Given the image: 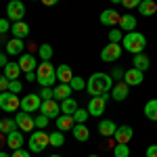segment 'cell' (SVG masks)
Listing matches in <instances>:
<instances>
[{"label":"cell","instance_id":"obj_1","mask_svg":"<svg viewBox=\"0 0 157 157\" xmlns=\"http://www.w3.org/2000/svg\"><path fill=\"white\" fill-rule=\"evenodd\" d=\"M113 84H115V82H113L111 75L97 71L86 80V90H88L90 97H103V94H109V92H111Z\"/></svg>","mask_w":157,"mask_h":157},{"label":"cell","instance_id":"obj_2","mask_svg":"<svg viewBox=\"0 0 157 157\" xmlns=\"http://www.w3.org/2000/svg\"><path fill=\"white\" fill-rule=\"evenodd\" d=\"M36 75H38V84L42 86V88H52V86L57 84V69L52 67V63L50 61H44V63H40L36 67Z\"/></svg>","mask_w":157,"mask_h":157},{"label":"cell","instance_id":"obj_3","mask_svg":"<svg viewBox=\"0 0 157 157\" xmlns=\"http://www.w3.org/2000/svg\"><path fill=\"white\" fill-rule=\"evenodd\" d=\"M147 46V38L140 32H128L124 36V50L132 52V55H140Z\"/></svg>","mask_w":157,"mask_h":157},{"label":"cell","instance_id":"obj_4","mask_svg":"<svg viewBox=\"0 0 157 157\" xmlns=\"http://www.w3.org/2000/svg\"><path fill=\"white\" fill-rule=\"evenodd\" d=\"M27 147H29V151H32V153H40V151H44L46 147H50L48 134L44 132V130H34V132L29 134Z\"/></svg>","mask_w":157,"mask_h":157},{"label":"cell","instance_id":"obj_5","mask_svg":"<svg viewBox=\"0 0 157 157\" xmlns=\"http://www.w3.org/2000/svg\"><path fill=\"white\" fill-rule=\"evenodd\" d=\"M17 109H21V98L17 97L15 92H11V90L0 92V111L13 113V111H17Z\"/></svg>","mask_w":157,"mask_h":157},{"label":"cell","instance_id":"obj_6","mask_svg":"<svg viewBox=\"0 0 157 157\" xmlns=\"http://www.w3.org/2000/svg\"><path fill=\"white\" fill-rule=\"evenodd\" d=\"M25 17V4L21 0H11L6 4V19L11 21H23Z\"/></svg>","mask_w":157,"mask_h":157},{"label":"cell","instance_id":"obj_7","mask_svg":"<svg viewBox=\"0 0 157 157\" xmlns=\"http://www.w3.org/2000/svg\"><path fill=\"white\" fill-rule=\"evenodd\" d=\"M120 57H121V44H117V42H109L107 46L101 50V61H105V63H113Z\"/></svg>","mask_w":157,"mask_h":157},{"label":"cell","instance_id":"obj_8","mask_svg":"<svg viewBox=\"0 0 157 157\" xmlns=\"http://www.w3.org/2000/svg\"><path fill=\"white\" fill-rule=\"evenodd\" d=\"M105 107H107V94L103 97H92L88 101V113L92 117H101L105 113Z\"/></svg>","mask_w":157,"mask_h":157},{"label":"cell","instance_id":"obj_9","mask_svg":"<svg viewBox=\"0 0 157 157\" xmlns=\"http://www.w3.org/2000/svg\"><path fill=\"white\" fill-rule=\"evenodd\" d=\"M40 105H42V98H40V94H25L23 98H21V111H25V113H36V111H40Z\"/></svg>","mask_w":157,"mask_h":157},{"label":"cell","instance_id":"obj_10","mask_svg":"<svg viewBox=\"0 0 157 157\" xmlns=\"http://www.w3.org/2000/svg\"><path fill=\"white\" fill-rule=\"evenodd\" d=\"M40 113H42V115H46L48 120H57V117L61 115V105L55 101V98L42 101V105H40Z\"/></svg>","mask_w":157,"mask_h":157},{"label":"cell","instance_id":"obj_11","mask_svg":"<svg viewBox=\"0 0 157 157\" xmlns=\"http://www.w3.org/2000/svg\"><path fill=\"white\" fill-rule=\"evenodd\" d=\"M15 121H17V126H19V130H23V132H34L36 130V124H34V117H32V113H25V111H21V113H17L15 115Z\"/></svg>","mask_w":157,"mask_h":157},{"label":"cell","instance_id":"obj_12","mask_svg":"<svg viewBox=\"0 0 157 157\" xmlns=\"http://www.w3.org/2000/svg\"><path fill=\"white\" fill-rule=\"evenodd\" d=\"M120 19L121 15L115 9H107V11L101 13V17H98V21L105 25V27H115V25H120Z\"/></svg>","mask_w":157,"mask_h":157},{"label":"cell","instance_id":"obj_13","mask_svg":"<svg viewBox=\"0 0 157 157\" xmlns=\"http://www.w3.org/2000/svg\"><path fill=\"white\" fill-rule=\"evenodd\" d=\"M132 136H134V130L130 126H117V130L113 134L115 143H120V145H128V143L132 140Z\"/></svg>","mask_w":157,"mask_h":157},{"label":"cell","instance_id":"obj_14","mask_svg":"<svg viewBox=\"0 0 157 157\" xmlns=\"http://www.w3.org/2000/svg\"><path fill=\"white\" fill-rule=\"evenodd\" d=\"M19 67H21V71L27 73V71H36V67H38V63H36V57L34 55H29V52H23L21 57H19Z\"/></svg>","mask_w":157,"mask_h":157},{"label":"cell","instance_id":"obj_15","mask_svg":"<svg viewBox=\"0 0 157 157\" xmlns=\"http://www.w3.org/2000/svg\"><path fill=\"white\" fill-rule=\"evenodd\" d=\"M143 71L140 69H136V67H132V69H128V71L124 73V82L128 86H138V84H143Z\"/></svg>","mask_w":157,"mask_h":157},{"label":"cell","instance_id":"obj_16","mask_svg":"<svg viewBox=\"0 0 157 157\" xmlns=\"http://www.w3.org/2000/svg\"><path fill=\"white\" fill-rule=\"evenodd\" d=\"M128 92H130V86L126 84V82H117V84H113V88H111V97L115 98V101H126L128 98Z\"/></svg>","mask_w":157,"mask_h":157},{"label":"cell","instance_id":"obj_17","mask_svg":"<svg viewBox=\"0 0 157 157\" xmlns=\"http://www.w3.org/2000/svg\"><path fill=\"white\" fill-rule=\"evenodd\" d=\"M6 147H9L11 151H17V149H21V147H23V132L15 130V132L6 134Z\"/></svg>","mask_w":157,"mask_h":157},{"label":"cell","instance_id":"obj_18","mask_svg":"<svg viewBox=\"0 0 157 157\" xmlns=\"http://www.w3.org/2000/svg\"><path fill=\"white\" fill-rule=\"evenodd\" d=\"M57 80H59L61 84H69L73 80V71H71V67H69L67 63H63V65L57 67Z\"/></svg>","mask_w":157,"mask_h":157},{"label":"cell","instance_id":"obj_19","mask_svg":"<svg viewBox=\"0 0 157 157\" xmlns=\"http://www.w3.org/2000/svg\"><path fill=\"white\" fill-rule=\"evenodd\" d=\"M11 32H13V38L23 40V38H27V34H29V25L25 23V21H15V23L11 25Z\"/></svg>","mask_w":157,"mask_h":157},{"label":"cell","instance_id":"obj_20","mask_svg":"<svg viewBox=\"0 0 157 157\" xmlns=\"http://www.w3.org/2000/svg\"><path fill=\"white\" fill-rule=\"evenodd\" d=\"M71 132H73V138L80 140V143H86L90 138V130L86 128V124H75L71 128Z\"/></svg>","mask_w":157,"mask_h":157},{"label":"cell","instance_id":"obj_21","mask_svg":"<svg viewBox=\"0 0 157 157\" xmlns=\"http://www.w3.org/2000/svg\"><path fill=\"white\" fill-rule=\"evenodd\" d=\"M120 29H121V32H126V34H128V32H134V29H136V17H134V15H128V13L121 15Z\"/></svg>","mask_w":157,"mask_h":157},{"label":"cell","instance_id":"obj_22","mask_svg":"<svg viewBox=\"0 0 157 157\" xmlns=\"http://www.w3.org/2000/svg\"><path fill=\"white\" fill-rule=\"evenodd\" d=\"M115 130H117L115 121H111V120H101V121H98V132L103 134V136L111 138V136L115 134Z\"/></svg>","mask_w":157,"mask_h":157},{"label":"cell","instance_id":"obj_23","mask_svg":"<svg viewBox=\"0 0 157 157\" xmlns=\"http://www.w3.org/2000/svg\"><path fill=\"white\" fill-rule=\"evenodd\" d=\"M6 52L9 55H15V57H21L23 55V40H19V38H13L6 42Z\"/></svg>","mask_w":157,"mask_h":157},{"label":"cell","instance_id":"obj_24","mask_svg":"<svg viewBox=\"0 0 157 157\" xmlns=\"http://www.w3.org/2000/svg\"><path fill=\"white\" fill-rule=\"evenodd\" d=\"M52 90H55V98H57V101H65V98L71 97V92H73V88L69 84H61V82L55 86Z\"/></svg>","mask_w":157,"mask_h":157},{"label":"cell","instance_id":"obj_25","mask_svg":"<svg viewBox=\"0 0 157 157\" xmlns=\"http://www.w3.org/2000/svg\"><path fill=\"white\" fill-rule=\"evenodd\" d=\"M73 126H75V121H73V115H65V113H61L59 117H57V130H61V132H65V130H71Z\"/></svg>","mask_w":157,"mask_h":157},{"label":"cell","instance_id":"obj_26","mask_svg":"<svg viewBox=\"0 0 157 157\" xmlns=\"http://www.w3.org/2000/svg\"><path fill=\"white\" fill-rule=\"evenodd\" d=\"M138 11H140L143 17H151V15L157 13V2L155 0H143V2L138 4Z\"/></svg>","mask_w":157,"mask_h":157},{"label":"cell","instance_id":"obj_27","mask_svg":"<svg viewBox=\"0 0 157 157\" xmlns=\"http://www.w3.org/2000/svg\"><path fill=\"white\" fill-rule=\"evenodd\" d=\"M78 101L75 98H65V101H61V113H65V115H73L75 111H78Z\"/></svg>","mask_w":157,"mask_h":157},{"label":"cell","instance_id":"obj_28","mask_svg":"<svg viewBox=\"0 0 157 157\" xmlns=\"http://www.w3.org/2000/svg\"><path fill=\"white\" fill-rule=\"evenodd\" d=\"M4 75H6L9 80H17V78L21 75V67H19V63H17V61H15V63L9 61L6 67H4Z\"/></svg>","mask_w":157,"mask_h":157},{"label":"cell","instance_id":"obj_29","mask_svg":"<svg viewBox=\"0 0 157 157\" xmlns=\"http://www.w3.org/2000/svg\"><path fill=\"white\" fill-rule=\"evenodd\" d=\"M134 67L136 69H140V71H145V69H149V65H151V61H149V57H147L145 52H140V55H134Z\"/></svg>","mask_w":157,"mask_h":157},{"label":"cell","instance_id":"obj_30","mask_svg":"<svg viewBox=\"0 0 157 157\" xmlns=\"http://www.w3.org/2000/svg\"><path fill=\"white\" fill-rule=\"evenodd\" d=\"M145 115H147L151 121H157V98L147 101V105H145Z\"/></svg>","mask_w":157,"mask_h":157},{"label":"cell","instance_id":"obj_31","mask_svg":"<svg viewBox=\"0 0 157 157\" xmlns=\"http://www.w3.org/2000/svg\"><path fill=\"white\" fill-rule=\"evenodd\" d=\"M48 140H50V147H63L65 145V136L61 130H55V132L48 134Z\"/></svg>","mask_w":157,"mask_h":157},{"label":"cell","instance_id":"obj_32","mask_svg":"<svg viewBox=\"0 0 157 157\" xmlns=\"http://www.w3.org/2000/svg\"><path fill=\"white\" fill-rule=\"evenodd\" d=\"M38 52H40V59L42 61L52 59V46H50V44H40V46H38Z\"/></svg>","mask_w":157,"mask_h":157},{"label":"cell","instance_id":"obj_33","mask_svg":"<svg viewBox=\"0 0 157 157\" xmlns=\"http://www.w3.org/2000/svg\"><path fill=\"white\" fill-rule=\"evenodd\" d=\"M113 155L115 157H130V147L115 143V147H113Z\"/></svg>","mask_w":157,"mask_h":157},{"label":"cell","instance_id":"obj_34","mask_svg":"<svg viewBox=\"0 0 157 157\" xmlns=\"http://www.w3.org/2000/svg\"><path fill=\"white\" fill-rule=\"evenodd\" d=\"M90 117V113H88V109H78L75 113H73V121L75 124H86V120Z\"/></svg>","mask_w":157,"mask_h":157},{"label":"cell","instance_id":"obj_35","mask_svg":"<svg viewBox=\"0 0 157 157\" xmlns=\"http://www.w3.org/2000/svg\"><path fill=\"white\" fill-rule=\"evenodd\" d=\"M73 90H86V80L84 78H80V75H73V80L69 82Z\"/></svg>","mask_w":157,"mask_h":157},{"label":"cell","instance_id":"obj_36","mask_svg":"<svg viewBox=\"0 0 157 157\" xmlns=\"http://www.w3.org/2000/svg\"><path fill=\"white\" fill-rule=\"evenodd\" d=\"M2 124H4V134H11V132H15V130H19L17 121H15V120H11V117L2 120Z\"/></svg>","mask_w":157,"mask_h":157},{"label":"cell","instance_id":"obj_37","mask_svg":"<svg viewBox=\"0 0 157 157\" xmlns=\"http://www.w3.org/2000/svg\"><path fill=\"white\" fill-rule=\"evenodd\" d=\"M48 117H46V115H42V113H40V115H38V117H34V124H36V128L38 130H44V128H46V126H48Z\"/></svg>","mask_w":157,"mask_h":157},{"label":"cell","instance_id":"obj_38","mask_svg":"<svg viewBox=\"0 0 157 157\" xmlns=\"http://www.w3.org/2000/svg\"><path fill=\"white\" fill-rule=\"evenodd\" d=\"M120 40H124V32L121 29H111L109 32V42H117L120 44Z\"/></svg>","mask_w":157,"mask_h":157},{"label":"cell","instance_id":"obj_39","mask_svg":"<svg viewBox=\"0 0 157 157\" xmlns=\"http://www.w3.org/2000/svg\"><path fill=\"white\" fill-rule=\"evenodd\" d=\"M40 98H42V101L55 98V90H52V88H48V86H46V88H42V90H40Z\"/></svg>","mask_w":157,"mask_h":157},{"label":"cell","instance_id":"obj_40","mask_svg":"<svg viewBox=\"0 0 157 157\" xmlns=\"http://www.w3.org/2000/svg\"><path fill=\"white\" fill-rule=\"evenodd\" d=\"M21 88H23V86H21L19 80H11V82H9V90L15 92V94H19V92H21Z\"/></svg>","mask_w":157,"mask_h":157},{"label":"cell","instance_id":"obj_41","mask_svg":"<svg viewBox=\"0 0 157 157\" xmlns=\"http://www.w3.org/2000/svg\"><path fill=\"white\" fill-rule=\"evenodd\" d=\"M143 0H121V4H124V9H138V4H140Z\"/></svg>","mask_w":157,"mask_h":157},{"label":"cell","instance_id":"obj_42","mask_svg":"<svg viewBox=\"0 0 157 157\" xmlns=\"http://www.w3.org/2000/svg\"><path fill=\"white\" fill-rule=\"evenodd\" d=\"M9 82H11V80H9V78H6V75L2 73V75H0V92L9 90Z\"/></svg>","mask_w":157,"mask_h":157},{"label":"cell","instance_id":"obj_43","mask_svg":"<svg viewBox=\"0 0 157 157\" xmlns=\"http://www.w3.org/2000/svg\"><path fill=\"white\" fill-rule=\"evenodd\" d=\"M6 32H11V23H9V19H0V34H6Z\"/></svg>","mask_w":157,"mask_h":157},{"label":"cell","instance_id":"obj_44","mask_svg":"<svg viewBox=\"0 0 157 157\" xmlns=\"http://www.w3.org/2000/svg\"><path fill=\"white\" fill-rule=\"evenodd\" d=\"M13 157H32V153L25 149H17V151H13Z\"/></svg>","mask_w":157,"mask_h":157},{"label":"cell","instance_id":"obj_45","mask_svg":"<svg viewBox=\"0 0 157 157\" xmlns=\"http://www.w3.org/2000/svg\"><path fill=\"white\" fill-rule=\"evenodd\" d=\"M147 157H157V145H151L147 149Z\"/></svg>","mask_w":157,"mask_h":157},{"label":"cell","instance_id":"obj_46","mask_svg":"<svg viewBox=\"0 0 157 157\" xmlns=\"http://www.w3.org/2000/svg\"><path fill=\"white\" fill-rule=\"evenodd\" d=\"M124 73H126V71H121L120 67H117V69H113V73H111V78H113V80H120V78H124Z\"/></svg>","mask_w":157,"mask_h":157},{"label":"cell","instance_id":"obj_47","mask_svg":"<svg viewBox=\"0 0 157 157\" xmlns=\"http://www.w3.org/2000/svg\"><path fill=\"white\" fill-rule=\"evenodd\" d=\"M25 80H27V82H36V80H38L36 71H27V73H25Z\"/></svg>","mask_w":157,"mask_h":157},{"label":"cell","instance_id":"obj_48","mask_svg":"<svg viewBox=\"0 0 157 157\" xmlns=\"http://www.w3.org/2000/svg\"><path fill=\"white\" fill-rule=\"evenodd\" d=\"M6 63H9V61H6V55H4V52H0V67L4 69V67H6Z\"/></svg>","mask_w":157,"mask_h":157},{"label":"cell","instance_id":"obj_49","mask_svg":"<svg viewBox=\"0 0 157 157\" xmlns=\"http://www.w3.org/2000/svg\"><path fill=\"white\" fill-rule=\"evenodd\" d=\"M40 2H42V4H46V6H52V4H57L59 0H40Z\"/></svg>","mask_w":157,"mask_h":157},{"label":"cell","instance_id":"obj_50","mask_svg":"<svg viewBox=\"0 0 157 157\" xmlns=\"http://www.w3.org/2000/svg\"><path fill=\"white\" fill-rule=\"evenodd\" d=\"M0 157H13V155H9V153H4V151H0Z\"/></svg>","mask_w":157,"mask_h":157},{"label":"cell","instance_id":"obj_51","mask_svg":"<svg viewBox=\"0 0 157 157\" xmlns=\"http://www.w3.org/2000/svg\"><path fill=\"white\" fill-rule=\"evenodd\" d=\"M0 132H4V124H2V120H0Z\"/></svg>","mask_w":157,"mask_h":157},{"label":"cell","instance_id":"obj_52","mask_svg":"<svg viewBox=\"0 0 157 157\" xmlns=\"http://www.w3.org/2000/svg\"><path fill=\"white\" fill-rule=\"evenodd\" d=\"M111 2H113V4H121V0H111Z\"/></svg>","mask_w":157,"mask_h":157},{"label":"cell","instance_id":"obj_53","mask_svg":"<svg viewBox=\"0 0 157 157\" xmlns=\"http://www.w3.org/2000/svg\"><path fill=\"white\" fill-rule=\"evenodd\" d=\"M48 157H61V155H48Z\"/></svg>","mask_w":157,"mask_h":157},{"label":"cell","instance_id":"obj_54","mask_svg":"<svg viewBox=\"0 0 157 157\" xmlns=\"http://www.w3.org/2000/svg\"><path fill=\"white\" fill-rule=\"evenodd\" d=\"M88 157H98V155H88Z\"/></svg>","mask_w":157,"mask_h":157},{"label":"cell","instance_id":"obj_55","mask_svg":"<svg viewBox=\"0 0 157 157\" xmlns=\"http://www.w3.org/2000/svg\"><path fill=\"white\" fill-rule=\"evenodd\" d=\"M155 124H157V121H155Z\"/></svg>","mask_w":157,"mask_h":157}]
</instances>
